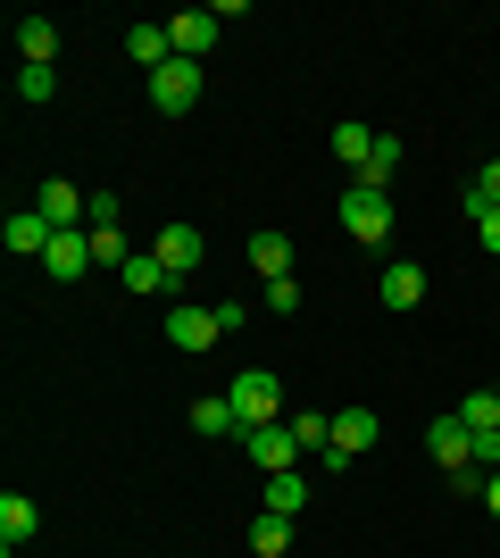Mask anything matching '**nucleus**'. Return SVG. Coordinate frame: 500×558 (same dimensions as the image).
<instances>
[{
	"mask_svg": "<svg viewBox=\"0 0 500 558\" xmlns=\"http://www.w3.org/2000/svg\"><path fill=\"white\" fill-rule=\"evenodd\" d=\"M225 400H234L242 434H259V425H284V384H276L267 367H242L234 384H225Z\"/></svg>",
	"mask_w": 500,
	"mask_h": 558,
	"instance_id": "obj_1",
	"label": "nucleus"
},
{
	"mask_svg": "<svg viewBox=\"0 0 500 558\" xmlns=\"http://www.w3.org/2000/svg\"><path fill=\"white\" fill-rule=\"evenodd\" d=\"M342 233H351V242H383V233H392V192L383 184H351L342 192Z\"/></svg>",
	"mask_w": 500,
	"mask_h": 558,
	"instance_id": "obj_2",
	"label": "nucleus"
},
{
	"mask_svg": "<svg viewBox=\"0 0 500 558\" xmlns=\"http://www.w3.org/2000/svg\"><path fill=\"white\" fill-rule=\"evenodd\" d=\"M376 434H383L376 409H342V417H333V442H326V466H351L358 450H376Z\"/></svg>",
	"mask_w": 500,
	"mask_h": 558,
	"instance_id": "obj_3",
	"label": "nucleus"
},
{
	"mask_svg": "<svg viewBox=\"0 0 500 558\" xmlns=\"http://www.w3.org/2000/svg\"><path fill=\"white\" fill-rule=\"evenodd\" d=\"M150 100H159L167 117H184L192 100H200V59H167V68L150 75Z\"/></svg>",
	"mask_w": 500,
	"mask_h": 558,
	"instance_id": "obj_4",
	"label": "nucleus"
},
{
	"mask_svg": "<svg viewBox=\"0 0 500 558\" xmlns=\"http://www.w3.org/2000/svg\"><path fill=\"white\" fill-rule=\"evenodd\" d=\"M426 450H434V466H442V475L476 466V434L459 425V409H451V417H434V425H426Z\"/></svg>",
	"mask_w": 500,
	"mask_h": 558,
	"instance_id": "obj_5",
	"label": "nucleus"
},
{
	"mask_svg": "<svg viewBox=\"0 0 500 558\" xmlns=\"http://www.w3.org/2000/svg\"><path fill=\"white\" fill-rule=\"evenodd\" d=\"M217 333H225V326H217V308H192V301L167 308V342H175V350H217Z\"/></svg>",
	"mask_w": 500,
	"mask_h": 558,
	"instance_id": "obj_6",
	"label": "nucleus"
},
{
	"mask_svg": "<svg viewBox=\"0 0 500 558\" xmlns=\"http://www.w3.org/2000/svg\"><path fill=\"white\" fill-rule=\"evenodd\" d=\"M167 34H175V59H200V68H209V50H217V9H184V17H167Z\"/></svg>",
	"mask_w": 500,
	"mask_h": 558,
	"instance_id": "obj_7",
	"label": "nucleus"
},
{
	"mask_svg": "<svg viewBox=\"0 0 500 558\" xmlns=\"http://www.w3.org/2000/svg\"><path fill=\"white\" fill-rule=\"evenodd\" d=\"M150 251H159V267H167V276L184 283L192 267L209 258V242H200V233H192V226H159V242H150Z\"/></svg>",
	"mask_w": 500,
	"mask_h": 558,
	"instance_id": "obj_8",
	"label": "nucleus"
},
{
	"mask_svg": "<svg viewBox=\"0 0 500 558\" xmlns=\"http://www.w3.org/2000/svg\"><path fill=\"white\" fill-rule=\"evenodd\" d=\"M34 209H42V217H50V226H59V233H84V217H93V201H84V192H75V184H59V175H50V184L34 192Z\"/></svg>",
	"mask_w": 500,
	"mask_h": 558,
	"instance_id": "obj_9",
	"label": "nucleus"
},
{
	"mask_svg": "<svg viewBox=\"0 0 500 558\" xmlns=\"http://www.w3.org/2000/svg\"><path fill=\"white\" fill-rule=\"evenodd\" d=\"M42 534V509H34V500H25V492H0V550L17 558L25 542Z\"/></svg>",
	"mask_w": 500,
	"mask_h": 558,
	"instance_id": "obj_10",
	"label": "nucleus"
},
{
	"mask_svg": "<svg viewBox=\"0 0 500 558\" xmlns=\"http://www.w3.org/2000/svg\"><path fill=\"white\" fill-rule=\"evenodd\" d=\"M93 267V233H50V251H42V276L50 283H75Z\"/></svg>",
	"mask_w": 500,
	"mask_h": 558,
	"instance_id": "obj_11",
	"label": "nucleus"
},
{
	"mask_svg": "<svg viewBox=\"0 0 500 558\" xmlns=\"http://www.w3.org/2000/svg\"><path fill=\"white\" fill-rule=\"evenodd\" d=\"M242 450H251L267 475H284V466L301 459V434H292V425H259V434H242Z\"/></svg>",
	"mask_w": 500,
	"mask_h": 558,
	"instance_id": "obj_12",
	"label": "nucleus"
},
{
	"mask_svg": "<svg viewBox=\"0 0 500 558\" xmlns=\"http://www.w3.org/2000/svg\"><path fill=\"white\" fill-rule=\"evenodd\" d=\"M50 233H59V226H50L42 209H17L9 226H0V242H9V258H42V251H50Z\"/></svg>",
	"mask_w": 500,
	"mask_h": 558,
	"instance_id": "obj_13",
	"label": "nucleus"
},
{
	"mask_svg": "<svg viewBox=\"0 0 500 558\" xmlns=\"http://www.w3.org/2000/svg\"><path fill=\"white\" fill-rule=\"evenodd\" d=\"M376 301L383 308H417V301H426V267H417V258H392L383 283H376Z\"/></svg>",
	"mask_w": 500,
	"mask_h": 558,
	"instance_id": "obj_14",
	"label": "nucleus"
},
{
	"mask_svg": "<svg viewBox=\"0 0 500 558\" xmlns=\"http://www.w3.org/2000/svg\"><path fill=\"white\" fill-rule=\"evenodd\" d=\"M251 267H259L267 283H284V276H292V233L259 226V233H251Z\"/></svg>",
	"mask_w": 500,
	"mask_h": 558,
	"instance_id": "obj_15",
	"label": "nucleus"
},
{
	"mask_svg": "<svg viewBox=\"0 0 500 558\" xmlns=\"http://www.w3.org/2000/svg\"><path fill=\"white\" fill-rule=\"evenodd\" d=\"M59 59V25L50 17H17V68H50Z\"/></svg>",
	"mask_w": 500,
	"mask_h": 558,
	"instance_id": "obj_16",
	"label": "nucleus"
},
{
	"mask_svg": "<svg viewBox=\"0 0 500 558\" xmlns=\"http://www.w3.org/2000/svg\"><path fill=\"white\" fill-rule=\"evenodd\" d=\"M125 59H134V68H150V75H159L167 59H175V34H167V25H134V34H125Z\"/></svg>",
	"mask_w": 500,
	"mask_h": 558,
	"instance_id": "obj_17",
	"label": "nucleus"
},
{
	"mask_svg": "<svg viewBox=\"0 0 500 558\" xmlns=\"http://www.w3.org/2000/svg\"><path fill=\"white\" fill-rule=\"evenodd\" d=\"M333 159L351 167V184H358V175H367V159H376V134H367V125H333Z\"/></svg>",
	"mask_w": 500,
	"mask_h": 558,
	"instance_id": "obj_18",
	"label": "nucleus"
},
{
	"mask_svg": "<svg viewBox=\"0 0 500 558\" xmlns=\"http://www.w3.org/2000/svg\"><path fill=\"white\" fill-rule=\"evenodd\" d=\"M251 558H292V517L267 509L259 525H251Z\"/></svg>",
	"mask_w": 500,
	"mask_h": 558,
	"instance_id": "obj_19",
	"label": "nucleus"
},
{
	"mask_svg": "<svg viewBox=\"0 0 500 558\" xmlns=\"http://www.w3.org/2000/svg\"><path fill=\"white\" fill-rule=\"evenodd\" d=\"M267 509L301 517V509H309V475H292V466H284V475H267Z\"/></svg>",
	"mask_w": 500,
	"mask_h": 558,
	"instance_id": "obj_20",
	"label": "nucleus"
},
{
	"mask_svg": "<svg viewBox=\"0 0 500 558\" xmlns=\"http://www.w3.org/2000/svg\"><path fill=\"white\" fill-rule=\"evenodd\" d=\"M192 434H242V417H234V400H225V392H209V400H192Z\"/></svg>",
	"mask_w": 500,
	"mask_h": 558,
	"instance_id": "obj_21",
	"label": "nucleus"
},
{
	"mask_svg": "<svg viewBox=\"0 0 500 558\" xmlns=\"http://www.w3.org/2000/svg\"><path fill=\"white\" fill-rule=\"evenodd\" d=\"M125 292H175V276L159 267V251H134V267H125Z\"/></svg>",
	"mask_w": 500,
	"mask_h": 558,
	"instance_id": "obj_22",
	"label": "nucleus"
},
{
	"mask_svg": "<svg viewBox=\"0 0 500 558\" xmlns=\"http://www.w3.org/2000/svg\"><path fill=\"white\" fill-rule=\"evenodd\" d=\"M93 267H118L125 276V267H134V242H125L118 226H93Z\"/></svg>",
	"mask_w": 500,
	"mask_h": 558,
	"instance_id": "obj_23",
	"label": "nucleus"
},
{
	"mask_svg": "<svg viewBox=\"0 0 500 558\" xmlns=\"http://www.w3.org/2000/svg\"><path fill=\"white\" fill-rule=\"evenodd\" d=\"M459 425H467V434H492L500 425V392H467L459 400Z\"/></svg>",
	"mask_w": 500,
	"mask_h": 558,
	"instance_id": "obj_24",
	"label": "nucleus"
},
{
	"mask_svg": "<svg viewBox=\"0 0 500 558\" xmlns=\"http://www.w3.org/2000/svg\"><path fill=\"white\" fill-rule=\"evenodd\" d=\"M401 159H408L401 142H392V134H376V159H367V175H358V184H392V175H401Z\"/></svg>",
	"mask_w": 500,
	"mask_h": 558,
	"instance_id": "obj_25",
	"label": "nucleus"
},
{
	"mask_svg": "<svg viewBox=\"0 0 500 558\" xmlns=\"http://www.w3.org/2000/svg\"><path fill=\"white\" fill-rule=\"evenodd\" d=\"M484 209H500V159H484V175L467 184V217H484Z\"/></svg>",
	"mask_w": 500,
	"mask_h": 558,
	"instance_id": "obj_26",
	"label": "nucleus"
},
{
	"mask_svg": "<svg viewBox=\"0 0 500 558\" xmlns=\"http://www.w3.org/2000/svg\"><path fill=\"white\" fill-rule=\"evenodd\" d=\"M259 308H267V317H292V308H301V283H259Z\"/></svg>",
	"mask_w": 500,
	"mask_h": 558,
	"instance_id": "obj_27",
	"label": "nucleus"
},
{
	"mask_svg": "<svg viewBox=\"0 0 500 558\" xmlns=\"http://www.w3.org/2000/svg\"><path fill=\"white\" fill-rule=\"evenodd\" d=\"M292 434H301V450H326V442H333V417H317V409H301V417H292Z\"/></svg>",
	"mask_w": 500,
	"mask_h": 558,
	"instance_id": "obj_28",
	"label": "nucleus"
},
{
	"mask_svg": "<svg viewBox=\"0 0 500 558\" xmlns=\"http://www.w3.org/2000/svg\"><path fill=\"white\" fill-rule=\"evenodd\" d=\"M59 93V68H17V100H50Z\"/></svg>",
	"mask_w": 500,
	"mask_h": 558,
	"instance_id": "obj_29",
	"label": "nucleus"
},
{
	"mask_svg": "<svg viewBox=\"0 0 500 558\" xmlns=\"http://www.w3.org/2000/svg\"><path fill=\"white\" fill-rule=\"evenodd\" d=\"M476 466H484V475L500 466V425H492V434H476Z\"/></svg>",
	"mask_w": 500,
	"mask_h": 558,
	"instance_id": "obj_30",
	"label": "nucleus"
},
{
	"mask_svg": "<svg viewBox=\"0 0 500 558\" xmlns=\"http://www.w3.org/2000/svg\"><path fill=\"white\" fill-rule=\"evenodd\" d=\"M476 233H484V251L500 258V209H484V217H476Z\"/></svg>",
	"mask_w": 500,
	"mask_h": 558,
	"instance_id": "obj_31",
	"label": "nucleus"
},
{
	"mask_svg": "<svg viewBox=\"0 0 500 558\" xmlns=\"http://www.w3.org/2000/svg\"><path fill=\"white\" fill-rule=\"evenodd\" d=\"M484 509H492V525H500V466L484 475Z\"/></svg>",
	"mask_w": 500,
	"mask_h": 558,
	"instance_id": "obj_32",
	"label": "nucleus"
}]
</instances>
